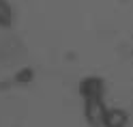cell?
I'll return each instance as SVG.
<instances>
[{"label":"cell","mask_w":133,"mask_h":127,"mask_svg":"<svg viewBox=\"0 0 133 127\" xmlns=\"http://www.w3.org/2000/svg\"><path fill=\"white\" fill-rule=\"evenodd\" d=\"M110 106L105 104V97H88L84 99V116L90 127H103V118Z\"/></svg>","instance_id":"6da1fadb"},{"label":"cell","mask_w":133,"mask_h":127,"mask_svg":"<svg viewBox=\"0 0 133 127\" xmlns=\"http://www.w3.org/2000/svg\"><path fill=\"white\" fill-rule=\"evenodd\" d=\"M129 125V114L122 108H110L103 118V127H127Z\"/></svg>","instance_id":"7a4b0ae2"}]
</instances>
